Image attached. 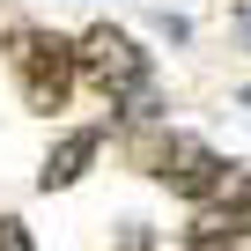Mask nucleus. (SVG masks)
Returning a JSON list of instances; mask_svg holds the SVG:
<instances>
[{
  "instance_id": "f257e3e1",
  "label": "nucleus",
  "mask_w": 251,
  "mask_h": 251,
  "mask_svg": "<svg viewBox=\"0 0 251 251\" xmlns=\"http://www.w3.org/2000/svg\"><path fill=\"white\" fill-rule=\"evenodd\" d=\"M8 67H15L30 111H59L81 81V45L59 30H8Z\"/></svg>"
},
{
  "instance_id": "423d86ee",
  "label": "nucleus",
  "mask_w": 251,
  "mask_h": 251,
  "mask_svg": "<svg viewBox=\"0 0 251 251\" xmlns=\"http://www.w3.org/2000/svg\"><path fill=\"white\" fill-rule=\"evenodd\" d=\"M0 251H30V229H23L15 214H0Z\"/></svg>"
},
{
  "instance_id": "39448f33",
  "label": "nucleus",
  "mask_w": 251,
  "mask_h": 251,
  "mask_svg": "<svg viewBox=\"0 0 251 251\" xmlns=\"http://www.w3.org/2000/svg\"><path fill=\"white\" fill-rule=\"evenodd\" d=\"M89 163H96V133H67V141H59V148L45 155L37 185H45V192H67V185H74V177H81Z\"/></svg>"
},
{
  "instance_id": "0eeeda50",
  "label": "nucleus",
  "mask_w": 251,
  "mask_h": 251,
  "mask_svg": "<svg viewBox=\"0 0 251 251\" xmlns=\"http://www.w3.org/2000/svg\"><path fill=\"white\" fill-rule=\"evenodd\" d=\"M236 30H244V45H251V8H244V15H236Z\"/></svg>"
},
{
  "instance_id": "20e7f679",
  "label": "nucleus",
  "mask_w": 251,
  "mask_h": 251,
  "mask_svg": "<svg viewBox=\"0 0 251 251\" xmlns=\"http://www.w3.org/2000/svg\"><path fill=\"white\" fill-rule=\"evenodd\" d=\"M155 177H163L170 192H185V200H214V192L229 185V163H222L207 141L170 133V141H163V155H155Z\"/></svg>"
},
{
  "instance_id": "7ed1b4c3",
  "label": "nucleus",
  "mask_w": 251,
  "mask_h": 251,
  "mask_svg": "<svg viewBox=\"0 0 251 251\" xmlns=\"http://www.w3.org/2000/svg\"><path fill=\"white\" fill-rule=\"evenodd\" d=\"M185 244H207V251H214V244H222V251L251 244V170H229V185H222L214 200H200Z\"/></svg>"
},
{
  "instance_id": "f03ea898",
  "label": "nucleus",
  "mask_w": 251,
  "mask_h": 251,
  "mask_svg": "<svg viewBox=\"0 0 251 251\" xmlns=\"http://www.w3.org/2000/svg\"><path fill=\"white\" fill-rule=\"evenodd\" d=\"M81 74H89V81H96V89H103L111 103L155 81V74H148V52H141L133 37H126V30H111V23L81 37Z\"/></svg>"
}]
</instances>
